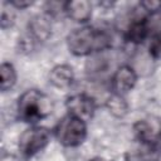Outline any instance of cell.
<instances>
[{"mask_svg":"<svg viewBox=\"0 0 161 161\" xmlns=\"http://www.w3.org/2000/svg\"><path fill=\"white\" fill-rule=\"evenodd\" d=\"M52 99L36 89L24 92L18 101L19 117L25 122H36L52 113Z\"/></svg>","mask_w":161,"mask_h":161,"instance_id":"2","label":"cell"},{"mask_svg":"<svg viewBox=\"0 0 161 161\" xmlns=\"http://www.w3.org/2000/svg\"><path fill=\"white\" fill-rule=\"evenodd\" d=\"M64 11L74 21H87L92 15V6L86 0L68 1L64 4Z\"/></svg>","mask_w":161,"mask_h":161,"instance_id":"9","label":"cell"},{"mask_svg":"<svg viewBox=\"0 0 161 161\" xmlns=\"http://www.w3.org/2000/svg\"><path fill=\"white\" fill-rule=\"evenodd\" d=\"M67 44L69 52L74 55H88L109 48L111 36L101 29L83 26L73 30L68 35Z\"/></svg>","mask_w":161,"mask_h":161,"instance_id":"1","label":"cell"},{"mask_svg":"<svg viewBox=\"0 0 161 161\" xmlns=\"http://www.w3.org/2000/svg\"><path fill=\"white\" fill-rule=\"evenodd\" d=\"M74 80V73L72 67L67 64L55 65L49 73V82L57 88H68Z\"/></svg>","mask_w":161,"mask_h":161,"instance_id":"7","label":"cell"},{"mask_svg":"<svg viewBox=\"0 0 161 161\" xmlns=\"http://www.w3.org/2000/svg\"><path fill=\"white\" fill-rule=\"evenodd\" d=\"M65 106L69 111V114H73L83 121L91 118L96 111L94 99L84 93H78V94L70 96L67 99Z\"/></svg>","mask_w":161,"mask_h":161,"instance_id":"5","label":"cell"},{"mask_svg":"<svg viewBox=\"0 0 161 161\" xmlns=\"http://www.w3.org/2000/svg\"><path fill=\"white\" fill-rule=\"evenodd\" d=\"M150 53L153 58H161V33H158L153 38L150 45Z\"/></svg>","mask_w":161,"mask_h":161,"instance_id":"15","label":"cell"},{"mask_svg":"<svg viewBox=\"0 0 161 161\" xmlns=\"http://www.w3.org/2000/svg\"><path fill=\"white\" fill-rule=\"evenodd\" d=\"M55 136L63 146H67V147L79 146L86 140V136H87L86 122L68 113L57 125Z\"/></svg>","mask_w":161,"mask_h":161,"instance_id":"3","label":"cell"},{"mask_svg":"<svg viewBox=\"0 0 161 161\" xmlns=\"http://www.w3.org/2000/svg\"><path fill=\"white\" fill-rule=\"evenodd\" d=\"M0 75H1V91L6 92L8 89L13 88V86L16 82V72L13 64L10 63H3L0 67Z\"/></svg>","mask_w":161,"mask_h":161,"instance_id":"13","label":"cell"},{"mask_svg":"<svg viewBox=\"0 0 161 161\" xmlns=\"http://www.w3.org/2000/svg\"><path fill=\"white\" fill-rule=\"evenodd\" d=\"M150 30H151V24L147 18L136 19L130 24L126 33V38L128 42L138 44V43H142L148 36Z\"/></svg>","mask_w":161,"mask_h":161,"instance_id":"8","label":"cell"},{"mask_svg":"<svg viewBox=\"0 0 161 161\" xmlns=\"http://www.w3.org/2000/svg\"><path fill=\"white\" fill-rule=\"evenodd\" d=\"M89 161H102V160H98V158H93V160H89Z\"/></svg>","mask_w":161,"mask_h":161,"instance_id":"17","label":"cell"},{"mask_svg":"<svg viewBox=\"0 0 161 161\" xmlns=\"http://www.w3.org/2000/svg\"><path fill=\"white\" fill-rule=\"evenodd\" d=\"M133 130L138 141L143 143H153L158 136V132L155 131V127L146 121H138L133 126Z\"/></svg>","mask_w":161,"mask_h":161,"instance_id":"11","label":"cell"},{"mask_svg":"<svg viewBox=\"0 0 161 161\" xmlns=\"http://www.w3.org/2000/svg\"><path fill=\"white\" fill-rule=\"evenodd\" d=\"M14 6H16V8H20V9H23V8H26V6H29L30 4H31V1H13L11 3Z\"/></svg>","mask_w":161,"mask_h":161,"instance_id":"16","label":"cell"},{"mask_svg":"<svg viewBox=\"0 0 161 161\" xmlns=\"http://www.w3.org/2000/svg\"><path fill=\"white\" fill-rule=\"evenodd\" d=\"M106 106H107L108 111L116 117H123L128 109V106H127L126 101L123 99V97L119 94H116V93H113L107 99Z\"/></svg>","mask_w":161,"mask_h":161,"instance_id":"14","label":"cell"},{"mask_svg":"<svg viewBox=\"0 0 161 161\" xmlns=\"http://www.w3.org/2000/svg\"><path fill=\"white\" fill-rule=\"evenodd\" d=\"M158 153L153 143L141 142V148L131 151L127 157V161H157Z\"/></svg>","mask_w":161,"mask_h":161,"instance_id":"10","label":"cell"},{"mask_svg":"<svg viewBox=\"0 0 161 161\" xmlns=\"http://www.w3.org/2000/svg\"><path fill=\"white\" fill-rule=\"evenodd\" d=\"M137 80V75L130 65H122L119 67L112 78V89L114 91L116 94L123 96L125 93L130 92Z\"/></svg>","mask_w":161,"mask_h":161,"instance_id":"6","label":"cell"},{"mask_svg":"<svg viewBox=\"0 0 161 161\" xmlns=\"http://www.w3.org/2000/svg\"><path fill=\"white\" fill-rule=\"evenodd\" d=\"M49 142V132L43 127H31L24 131L19 140V151L24 157H31Z\"/></svg>","mask_w":161,"mask_h":161,"instance_id":"4","label":"cell"},{"mask_svg":"<svg viewBox=\"0 0 161 161\" xmlns=\"http://www.w3.org/2000/svg\"><path fill=\"white\" fill-rule=\"evenodd\" d=\"M30 31L36 40H45L50 35V24L47 18L38 16L30 23Z\"/></svg>","mask_w":161,"mask_h":161,"instance_id":"12","label":"cell"}]
</instances>
